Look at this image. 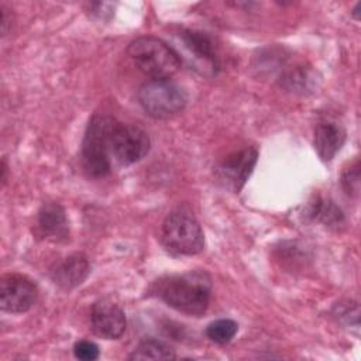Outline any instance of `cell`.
Segmentation results:
<instances>
[{
	"mask_svg": "<svg viewBox=\"0 0 361 361\" xmlns=\"http://www.w3.org/2000/svg\"><path fill=\"white\" fill-rule=\"evenodd\" d=\"M154 293L172 309L190 314H203L210 302V276L202 271L161 278L154 285Z\"/></svg>",
	"mask_w": 361,
	"mask_h": 361,
	"instance_id": "cell-1",
	"label": "cell"
},
{
	"mask_svg": "<svg viewBox=\"0 0 361 361\" xmlns=\"http://www.w3.org/2000/svg\"><path fill=\"white\" fill-rule=\"evenodd\" d=\"M127 52L137 68L151 79H169L182 63L175 48L157 37L135 38Z\"/></svg>",
	"mask_w": 361,
	"mask_h": 361,
	"instance_id": "cell-2",
	"label": "cell"
},
{
	"mask_svg": "<svg viewBox=\"0 0 361 361\" xmlns=\"http://www.w3.org/2000/svg\"><path fill=\"white\" fill-rule=\"evenodd\" d=\"M116 118L96 114L90 118L83 142L82 161L85 171L93 178H103L111 172V133Z\"/></svg>",
	"mask_w": 361,
	"mask_h": 361,
	"instance_id": "cell-3",
	"label": "cell"
},
{
	"mask_svg": "<svg viewBox=\"0 0 361 361\" xmlns=\"http://www.w3.org/2000/svg\"><path fill=\"white\" fill-rule=\"evenodd\" d=\"M165 248L179 255H195L204 248V235L196 217L183 209L166 216L161 228Z\"/></svg>",
	"mask_w": 361,
	"mask_h": 361,
	"instance_id": "cell-4",
	"label": "cell"
},
{
	"mask_svg": "<svg viewBox=\"0 0 361 361\" xmlns=\"http://www.w3.org/2000/svg\"><path fill=\"white\" fill-rule=\"evenodd\" d=\"M142 110L154 118H169L183 110L188 97L185 90L171 79H149L137 92Z\"/></svg>",
	"mask_w": 361,
	"mask_h": 361,
	"instance_id": "cell-5",
	"label": "cell"
},
{
	"mask_svg": "<svg viewBox=\"0 0 361 361\" xmlns=\"http://www.w3.org/2000/svg\"><path fill=\"white\" fill-rule=\"evenodd\" d=\"M151 141L145 130L137 124L116 121L111 133V159L120 165H131L141 161L149 151Z\"/></svg>",
	"mask_w": 361,
	"mask_h": 361,
	"instance_id": "cell-6",
	"label": "cell"
},
{
	"mask_svg": "<svg viewBox=\"0 0 361 361\" xmlns=\"http://www.w3.org/2000/svg\"><path fill=\"white\" fill-rule=\"evenodd\" d=\"M183 56L200 75L214 76L220 69V61L213 39L202 31L182 30L179 32Z\"/></svg>",
	"mask_w": 361,
	"mask_h": 361,
	"instance_id": "cell-7",
	"label": "cell"
},
{
	"mask_svg": "<svg viewBox=\"0 0 361 361\" xmlns=\"http://www.w3.org/2000/svg\"><path fill=\"white\" fill-rule=\"evenodd\" d=\"M38 299L37 285L20 274H7L0 282V306L8 313H24Z\"/></svg>",
	"mask_w": 361,
	"mask_h": 361,
	"instance_id": "cell-8",
	"label": "cell"
},
{
	"mask_svg": "<svg viewBox=\"0 0 361 361\" xmlns=\"http://www.w3.org/2000/svg\"><path fill=\"white\" fill-rule=\"evenodd\" d=\"M258 158V151L254 147H245L226 157L214 169L217 180L233 192H238L250 178Z\"/></svg>",
	"mask_w": 361,
	"mask_h": 361,
	"instance_id": "cell-9",
	"label": "cell"
},
{
	"mask_svg": "<svg viewBox=\"0 0 361 361\" xmlns=\"http://www.w3.org/2000/svg\"><path fill=\"white\" fill-rule=\"evenodd\" d=\"M126 314L117 303L109 299H100L93 303L90 326L97 337L104 340H117L126 331Z\"/></svg>",
	"mask_w": 361,
	"mask_h": 361,
	"instance_id": "cell-10",
	"label": "cell"
},
{
	"mask_svg": "<svg viewBox=\"0 0 361 361\" xmlns=\"http://www.w3.org/2000/svg\"><path fill=\"white\" fill-rule=\"evenodd\" d=\"M90 272V264L86 255L75 252L56 264L51 271V279L63 290L75 289L82 285Z\"/></svg>",
	"mask_w": 361,
	"mask_h": 361,
	"instance_id": "cell-11",
	"label": "cell"
},
{
	"mask_svg": "<svg viewBox=\"0 0 361 361\" xmlns=\"http://www.w3.org/2000/svg\"><path fill=\"white\" fill-rule=\"evenodd\" d=\"M38 231L51 241H65L69 235V224L65 209L56 202L42 204L37 214Z\"/></svg>",
	"mask_w": 361,
	"mask_h": 361,
	"instance_id": "cell-12",
	"label": "cell"
},
{
	"mask_svg": "<svg viewBox=\"0 0 361 361\" xmlns=\"http://www.w3.org/2000/svg\"><path fill=\"white\" fill-rule=\"evenodd\" d=\"M344 142L345 130L343 128L341 124L331 120H324L316 124L313 144L322 161H331L336 157V154L341 149Z\"/></svg>",
	"mask_w": 361,
	"mask_h": 361,
	"instance_id": "cell-13",
	"label": "cell"
},
{
	"mask_svg": "<svg viewBox=\"0 0 361 361\" xmlns=\"http://www.w3.org/2000/svg\"><path fill=\"white\" fill-rule=\"evenodd\" d=\"M130 360H173L175 350L166 343L157 338L142 340L128 357Z\"/></svg>",
	"mask_w": 361,
	"mask_h": 361,
	"instance_id": "cell-14",
	"label": "cell"
},
{
	"mask_svg": "<svg viewBox=\"0 0 361 361\" xmlns=\"http://www.w3.org/2000/svg\"><path fill=\"white\" fill-rule=\"evenodd\" d=\"M309 216L329 227H338L344 221L341 210L330 200L316 199L309 204Z\"/></svg>",
	"mask_w": 361,
	"mask_h": 361,
	"instance_id": "cell-15",
	"label": "cell"
},
{
	"mask_svg": "<svg viewBox=\"0 0 361 361\" xmlns=\"http://www.w3.org/2000/svg\"><path fill=\"white\" fill-rule=\"evenodd\" d=\"M238 324L231 319H217L207 324L206 336L216 344L224 345L237 334Z\"/></svg>",
	"mask_w": 361,
	"mask_h": 361,
	"instance_id": "cell-16",
	"label": "cell"
},
{
	"mask_svg": "<svg viewBox=\"0 0 361 361\" xmlns=\"http://www.w3.org/2000/svg\"><path fill=\"white\" fill-rule=\"evenodd\" d=\"M283 82H285V86L289 90L305 92V90H307L310 87L312 79H309V75L305 71V68H296V69L289 71L283 76Z\"/></svg>",
	"mask_w": 361,
	"mask_h": 361,
	"instance_id": "cell-17",
	"label": "cell"
},
{
	"mask_svg": "<svg viewBox=\"0 0 361 361\" xmlns=\"http://www.w3.org/2000/svg\"><path fill=\"white\" fill-rule=\"evenodd\" d=\"M341 186L348 196H358L360 192V166L354 164L353 166L347 168L341 175Z\"/></svg>",
	"mask_w": 361,
	"mask_h": 361,
	"instance_id": "cell-18",
	"label": "cell"
},
{
	"mask_svg": "<svg viewBox=\"0 0 361 361\" xmlns=\"http://www.w3.org/2000/svg\"><path fill=\"white\" fill-rule=\"evenodd\" d=\"M73 355L82 361H94L100 355V350L96 343L90 340H79L73 345Z\"/></svg>",
	"mask_w": 361,
	"mask_h": 361,
	"instance_id": "cell-19",
	"label": "cell"
},
{
	"mask_svg": "<svg viewBox=\"0 0 361 361\" xmlns=\"http://www.w3.org/2000/svg\"><path fill=\"white\" fill-rule=\"evenodd\" d=\"M114 6L116 4L106 3V1L87 3V11L92 17L97 20H110L114 14Z\"/></svg>",
	"mask_w": 361,
	"mask_h": 361,
	"instance_id": "cell-20",
	"label": "cell"
},
{
	"mask_svg": "<svg viewBox=\"0 0 361 361\" xmlns=\"http://www.w3.org/2000/svg\"><path fill=\"white\" fill-rule=\"evenodd\" d=\"M360 8H361V3H357V6L354 7V11H353V14H354V17H355V20H360V17H358V13H360Z\"/></svg>",
	"mask_w": 361,
	"mask_h": 361,
	"instance_id": "cell-21",
	"label": "cell"
}]
</instances>
